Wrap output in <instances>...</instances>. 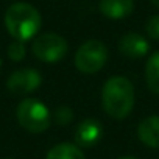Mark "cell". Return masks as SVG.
I'll return each mask as SVG.
<instances>
[{
    "instance_id": "cell-3",
    "label": "cell",
    "mask_w": 159,
    "mask_h": 159,
    "mask_svg": "<svg viewBox=\"0 0 159 159\" xmlns=\"http://www.w3.org/2000/svg\"><path fill=\"white\" fill-rule=\"evenodd\" d=\"M16 117H17L19 125L33 134L44 133L50 126V122H52L48 108L42 102L36 98H30V97L24 98L17 105Z\"/></svg>"
},
{
    "instance_id": "cell-18",
    "label": "cell",
    "mask_w": 159,
    "mask_h": 159,
    "mask_svg": "<svg viewBox=\"0 0 159 159\" xmlns=\"http://www.w3.org/2000/svg\"><path fill=\"white\" fill-rule=\"evenodd\" d=\"M7 159H13V157H7Z\"/></svg>"
},
{
    "instance_id": "cell-16",
    "label": "cell",
    "mask_w": 159,
    "mask_h": 159,
    "mask_svg": "<svg viewBox=\"0 0 159 159\" xmlns=\"http://www.w3.org/2000/svg\"><path fill=\"white\" fill-rule=\"evenodd\" d=\"M117 159H137L134 156H122V157H117Z\"/></svg>"
},
{
    "instance_id": "cell-17",
    "label": "cell",
    "mask_w": 159,
    "mask_h": 159,
    "mask_svg": "<svg viewBox=\"0 0 159 159\" xmlns=\"http://www.w3.org/2000/svg\"><path fill=\"white\" fill-rule=\"evenodd\" d=\"M151 3H153L156 8H159V0H151Z\"/></svg>"
},
{
    "instance_id": "cell-1",
    "label": "cell",
    "mask_w": 159,
    "mask_h": 159,
    "mask_svg": "<svg viewBox=\"0 0 159 159\" xmlns=\"http://www.w3.org/2000/svg\"><path fill=\"white\" fill-rule=\"evenodd\" d=\"M102 105L105 112L114 119L122 120L129 116L134 106V88L126 76H111L102 89Z\"/></svg>"
},
{
    "instance_id": "cell-13",
    "label": "cell",
    "mask_w": 159,
    "mask_h": 159,
    "mask_svg": "<svg viewBox=\"0 0 159 159\" xmlns=\"http://www.w3.org/2000/svg\"><path fill=\"white\" fill-rule=\"evenodd\" d=\"M73 119V112L67 106H58L53 112V120L56 125H69Z\"/></svg>"
},
{
    "instance_id": "cell-15",
    "label": "cell",
    "mask_w": 159,
    "mask_h": 159,
    "mask_svg": "<svg viewBox=\"0 0 159 159\" xmlns=\"http://www.w3.org/2000/svg\"><path fill=\"white\" fill-rule=\"evenodd\" d=\"M145 31L148 34V38L154 39V41H159V14L156 16H151L147 24H145Z\"/></svg>"
},
{
    "instance_id": "cell-14",
    "label": "cell",
    "mask_w": 159,
    "mask_h": 159,
    "mask_svg": "<svg viewBox=\"0 0 159 159\" xmlns=\"http://www.w3.org/2000/svg\"><path fill=\"white\" fill-rule=\"evenodd\" d=\"M8 56L13 61H22L25 56V45L20 41H14L13 44H10L8 47Z\"/></svg>"
},
{
    "instance_id": "cell-5",
    "label": "cell",
    "mask_w": 159,
    "mask_h": 159,
    "mask_svg": "<svg viewBox=\"0 0 159 159\" xmlns=\"http://www.w3.org/2000/svg\"><path fill=\"white\" fill-rule=\"evenodd\" d=\"M69 50L67 41L56 33H44L34 38L31 44L33 55L42 62H58Z\"/></svg>"
},
{
    "instance_id": "cell-9",
    "label": "cell",
    "mask_w": 159,
    "mask_h": 159,
    "mask_svg": "<svg viewBox=\"0 0 159 159\" xmlns=\"http://www.w3.org/2000/svg\"><path fill=\"white\" fill-rule=\"evenodd\" d=\"M102 14L108 19H125L134 10V0H100L98 5Z\"/></svg>"
},
{
    "instance_id": "cell-2",
    "label": "cell",
    "mask_w": 159,
    "mask_h": 159,
    "mask_svg": "<svg viewBox=\"0 0 159 159\" xmlns=\"http://www.w3.org/2000/svg\"><path fill=\"white\" fill-rule=\"evenodd\" d=\"M41 22L39 11L25 2L13 3L5 13V27L8 33L20 42H25L38 34Z\"/></svg>"
},
{
    "instance_id": "cell-10",
    "label": "cell",
    "mask_w": 159,
    "mask_h": 159,
    "mask_svg": "<svg viewBox=\"0 0 159 159\" xmlns=\"http://www.w3.org/2000/svg\"><path fill=\"white\" fill-rule=\"evenodd\" d=\"M137 136L150 148H159V116L143 119L137 126Z\"/></svg>"
},
{
    "instance_id": "cell-7",
    "label": "cell",
    "mask_w": 159,
    "mask_h": 159,
    "mask_svg": "<svg viewBox=\"0 0 159 159\" xmlns=\"http://www.w3.org/2000/svg\"><path fill=\"white\" fill-rule=\"evenodd\" d=\"M103 136V126L95 119H86L80 122L75 129V143L80 148L95 147Z\"/></svg>"
},
{
    "instance_id": "cell-12",
    "label": "cell",
    "mask_w": 159,
    "mask_h": 159,
    "mask_svg": "<svg viewBox=\"0 0 159 159\" xmlns=\"http://www.w3.org/2000/svg\"><path fill=\"white\" fill-rule=\"evenodd\" d=\"M145 80L148 89L159 95V52L153 53L145 64Z\"/></svg>"
},
{
    "instance_id": "cell-4",
    "label": "cell",
    "mask_w": 159,
    "mask_h": 159,
    "mask_svg": "<svg viewBox=\"0 0 159 159\" xmlns=\"http://www.w3.org/2000/svg\"><path fill=\"white\" fill-rule=\"evenodd\" d=\"M108 47L97 39H91L80 45L75 53V67L86 75L97 73L108 61Z\"/></svg>"
},
{
    "instance_id": "cell-6",
    "label": "cell",
    "mask_w": 159,
    "mask_h": 159,
    "mask_svg": "<svg viewBox=\"0 0 159 159\" xmlns=\"http://www.w3.org/2000/svg\"><path fill=\"white\" fill-rule=\"evenodd\" d=\"M42 83V76L36 69H17L14 70L8 80H7V88L14 95H28L34 92Z\"/></svg>"
},
{
    "instance_id": "cell-11",
    "label": "cell",
    "mask_w": 159,
    "mask_h": 159,
    "mask_svg": "<svg viewBox=\"0 0 159 159\" xmlns=\"http://www.w3.org/2000/svg\"><path fill=\"white\" fill-rule=\"evenodd\" d=\"M45 159H86V156L78 145H73L70 142H62L52 147Z\"/></svg>"
},
{
    "instance_id": "cell-8",
    "label": "cell",
    "mask_w": 159,
    "mask_h": 159,
    "mask_svg": "<svg viewBox=\"0 0 159 159\" xmlns=\"http://www.w3.org/2000/svg\"><path fill=\"white\" fill-rule=\"evenodd\" d=\"M148 48V41L139 33H126L119 41V52L129 59H139L145 56Z\"/></svg>"
}]
</instances>
